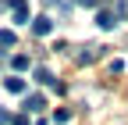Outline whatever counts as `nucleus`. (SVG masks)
Wrapping results in <instances>:
<instances>
[{
  "label": "nucleus",
  "instance_id": "1",
  "mask_svg": "<svg viewBox=\"0 0 128 125\" xmlns=\"http://www.w3.org/2000/svg\"><path fill=\"white\" fill-rule=\"evenodd\" d=\"M118 11H107V7H100V11H96V25H100V29H107V32H110V29H118Z\"/></svg>",
  "mask_w": 128,
  "mask_h": 125
},
{
  "label": "nucleus",
  "instance_id": "2",
  "mask_svg": "<svg viewBox=\"0 0 128 125\" xmlns=\"http://www.w3.org/2000/svg\"><path fill=\"white\" fill-rule=\"evenodd\" d=\"M32 32H36V36H50V32H54V22L46 18V14H39V18L32 22Z\"/></svg>",
  "mask_w": 128,
  "mask_h": 125
},
{
  "label": "nucleus",
  "instance_id": "3",
  "mask_svg": "<svg viewBox=\"0 0 128 125\" xmlns=\"http://www.w3.org/2000/svg\"><path fill=\"white\" fill-rule=\"evenodd\" d=\"M11 14L14 22H28V0H11Z\"/></svg>",
  "mask_w": 128,
  "mask_h": 125
},
{
  "label": "nucleus",
  "instance_id": "4",
  "mask_svg": "<svg viewBox=\"0 0 128 125\" xmlns=\"http://www.w3.org/2000/svg\"><path fill=\"white\" fill-rule=\"evenodd\" d=\"M36 82H43V86H54V89H64V86L54 79V72H50V68H36Z\"/></svg>",
  "mask_w": 128,
  "mask_h": 125
},
{
  "label": "nucleus",
  "instance_id": "5",
  "mask_svg": "<svg viewBox=\"0 0 128 125\" xmlns=\"http://www.w3.org/2000/svg\"><path fill=\"white\" fill-rule=\"evenodd\" d=\"M43 107H46L43 93H28V97H25V111H43Z\"/></svg>",
  "mask_w": 128,
  "mask_h": 125
},
{
  "label": "nucleus",
  "instance_id": "6",
  "mask_svg": "<svg viewBox=\"0 0 128 125\" xmlns=\"http://www.w3.org/2000/svg\"><path fill=\"white\" fill-rule=\"evenodd\" d=\"M100 54H103V46H100V50H96V46H82V54H78V61H82V65H89V61H96Z\"/></svg>",
  "mask_w": 128,
  "mask_h": 125
},
{
  "label": "nucleus",
  "instance_id": "7",
  "mask_svg": "<svg viewBox=\"0 0 128 125\" xmlns=\"http://www.w3.org/2000/svg\"><path fill=\"white\" fill-rule=\"evenodd\" d=\"M7 93H25V79H18V75H11V79H4Z\"/></svg>",
  "mask_w": 128,
  "mask_h": 125
},
{
  "label": "nucleus",
  "instance_id": "8",
  "mask_svg": "<svg viewBox=\"0 0 128 125\" xmlns=\"http://www.w3.org/2000/svg\"><path fill=\"white\" fill-rule=\"evenodd\" d=\"M11 65H14V72H25V68H28V57L18 54V57H11Z\"/></svg>",
  "mask_w": 128,
  "mask_h": 125
},
{
  "label": "nucleus",
  "instance_id": "9",
  "mask_svg": "<svg viewBox=\"0 0 128 125\" xmlns=\"http://www.w3.org/2000/svg\"><path fill=\"white\" fill-rule=\"evenodd\" d=\"M0 46H14V32H11V29L0 32Z\"/></svg>",
  "mask_w": 128,
  "mask_h": 125
},
{
  "label": "nucleus",
  "instance_id": "10",
  "mask_svg": "<svg viewBox=\"0 0 128 125\" xmlns=\"http://www.w3.org/2000/svg\"><path fill=\"white\" fill-rule=\"evenodd\" d=\"M68 118H71V111H68V107H60V111L54 114V121H57V125H64V121H68Z\"/></svg>",
  "mask_w": 128,
  "mask_h": 125
},
{
  "label": "nucleus",
  "instance_id": "11",
  "mask_svg": "<svg viewBox=\"0 0 128 125\" xmlns=\"http://www.w3.org/2000/svg\"><path fill=\"white\" fill-rule=\"evenodd\" d=\"M14 118H11V111H0V125H11Z\"/></svg>",
  "mask_w": 128,
  "mask_h": 125
},
{
  "label": "nucleus",
  "instance_id": "12",
  "mask_svg": "<svg viewBox=\"0 0 128 125\" xmlns=\"http://www.w3.org/2000/svg\"><path fill=\"white\" fill-rule=\"evenodd\" d=\"M78 4H86V7H92V4H96V0H78Z\"/></svg>",
  "mask_w": 128,
  "mask_h": 125
}]
</instances>
